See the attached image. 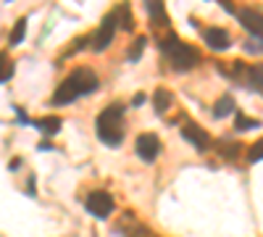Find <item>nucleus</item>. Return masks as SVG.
<instances>
[{
    "label": "nucleus",
    "mask_w": 263,
    "mask_h": 237,
    "mask_svg": "<svg viewBox=\"0 0 263 237\" xmlns=\"http://www.w3.org/2000/svg\"><path fill=\"white\" fill-rule=\"evenodd\" d=\"M98 87H100L98 74L92 69L79 66V69H74L69 77L58 84V90L53 93V103L55 105H69V103L79 100L82 95H92Z\"/></svg>",
    "instance_id": "1"
},
{
    "label": "nucleus",
    "mask_w": 263,
    "mask_h": 237,
    "mask_svg": "<svg viewBox=\"0 0 263 237\" xmlns=\"http://www.w3.org/2000/svg\"><path fill=\"white\" fill-rule=\"evenodd\" d=\"M182 137L190 142V145H195L197 150H205L208 145H211V137H208V132L200 126V124H195V121H187L184 126H182Z\"/></svg>",
    "instance_id": "9"
},
{
    "label": "nucleus",
    "mask_w": 263,
    "mask_h": 237,
    "mask_svg": "<svg viewBox=\"0 0 263 237\" xmlns=\"http://www.w3.org/2000/svg\"><path fill=\"white\" fill-rule=\"evenodd\" d=\"M135 150H137V156H140L142 161L153 163V161L158 158V153H161V140H158L156 135H153V132H145V135H140V137H137Z\"/></svg>",
    "instance_id": "7"
},
{
    "label": "nucleus",
    "mask_w": 263,
    "mask_h": 237,
    "mask_svg": "<svg viewBox=\"0 0 263 237\" xmlns=\"http://www.w3.org/2000/svg\"><path fill=\"white\" fill-rule=\"evenodd\" d=\"M258 126H260L258 119H250V116L237 111V119H234V129H237V132H248V129H258Z\"/></svg>",
    "instance_id": "17"
},
{
    "label": "nucleus",
    "mask_w": 263,
    "mask_h": 237,
    "mask_svg": "<svg viewBox=\"0 0 263 237\" xmlns=\"http://www.w3.org/2000/svg\"><path fill=\"white\" fill-rule=\"evenodd\" d=\"M98 140L105 142V145H121L124 140V105L121 103H114L98 116Z\"/></svg>",
    "instance_id": "2"
},
{
    "label": "nucleus",
    "mask_w": 263,
    "mask_h": 237,
    "mask_svg": "<svg viewBox=\"0 0 263 237\" xmlns=\"http://www.w3.org/2000/svg\"><path fill=\"white\" fill-rule=\"evenodd\" d=\"M248 161L250 163H258V161H263V137L248 150Z\"/></svg>",
    "instance_id": "20"
},
{
    "label": "nucleus",
    "mask_w": 263,
    "mask_h": 237,
    "mask_svg": "<svg viewBox=\"0 0 263 237\" xmlns=\"http://www.w3.org/2000/svg\"><path fill=\"white\" fill-rule=\"evenodd\" d=\"M161 50L168 56V63H171L174 71H190L200 63V53H197L192 45H187V42H182L179 37H174V34L161 42Z\"/></svg>",
    "instance_id": "3"
},
{
    "label": "nucleus",
    "mask_w": 263,
    "mask_h": 237,
    "mask_svg": "<svg viewBox=\"0 0 263 237\" xmlns=\"http://www.w3.org/2000/svg\"><path fill=\"white\" fill-rule=\"evenodd\" d=\"M237 19H239V24H242V27L253 34V40L263 42V13H260V11L239 8V11H237Z\"/></svg>",
    "instance_id": "6"
},
{
    "label": "nucleus",
    "mask_w": 263,
    "mask_h": 237,
    "mask_svg": "<svg viewBox=\"0 0 263 237\" xmlns=\"http://www.w3.org/2000/svg\"><path fill=\"white\" fill-rule=\"evenodd\" d=\"M11 77H13V63H11V58L6 53H0V84L8 82Z\"/></svg>",
    "instance_id": "18"
},
{
    "label": "nucleus",
    "mask_w": 263,
    "mask_h": 237,
    "mask_svg": "<svg viewBox=\"0 0 263 237\" xmlns=\"http://www.w3.org/2000/svg\"><path fill=\"white\" fill-rule=\"evenodd\" d=\"M145 11H147V16H153L156 21H161V24H168L166 6H163V3H158V0H150V3H145Z\"/></svg>",
    "instance_id": "15"
},
{
    "label": "nucleus",
    "mask_w": 263,
    "mask_h": 237,
    "mask_svg": "<svg viewBox=\"0 0 263 237\" xmlns=\"http://www.w3.org/2000/svg\"><path fill=\"white\" fill-rule=\"evenodd\" d=\"M84 206L87 211L92 213L95 219H105V216H111L114 213V198H111V192H103V190H92L90 195L84 198Z\"/></svg>",
    "instance_id": "4"
},
{
    "label": "nucleus",
    "mask_w": 263,
    "mask_h": 237,
    "mask_svg": "<svg viewBox=\"0 0 263 237\" xmlns=\"http://www.w3.org/2000/svg\"><path fill=\"white\" fill-rule=\"evenodd\" d=\"M37 129H40V132L42 135H55L58 132V129H61V119L58 116H42L40 121H37Z\"/></svg>",
    "instance_id": "14"
},
{
    "label": "nucleus",
    "mask_w": 263,
    "mask_h": 237,
    "mask_svg": "<svg viewBox=\"0 0 263 237\" xmlns=\"http://www.w3.org/2000/svg\"><path fill=\"white\" fill-rule=\"evenodd\" d=\"M84 45H90V37H77V40H74V45L69 48V53H66V56H74V53H79Z\"/></svg>",
    "instance_id": "21"
},
{
    "label": "nucleus",
    "mask_w": 263,
    "mask_h": 237,
    "mask_svg": "<svg viewBox=\"0 0 263 237\" xmlns=\"http://www.w3.org/2000/svg\"><path fill=\"white\" fill-rule=\"evenodd\" d=\"M234 114V98L232 95H221L216 103H213V116L216 119H227Z\"/></svg>",
    "instance_id": "12"
},
{
    "label": "nucleus",
    "mask_w": 263,
    "mask_h": 237,
    "mask_svg": "<svg viewBox=\"0 0 263 237\" xmlns=\"http://www.w3.org/2000/svg\"><path fill=\"white\" fill-rule=\"evenodd\" d=\"M205 42H208V48L211 50H227L229 48V32L227 29H221V27H211V29H205Z\"/></svg>",
    "instance_id": "10"
},
{
    "label": "nucleus",
    "mask_w": 263,
    "mask_h": 237,
    "mask_svg": "<svg viewBox=\"0 0 263 237\" xmlns=\"http://www.w3.org/2000/svg\"><path fill=\"white\" fill-rule=\"evenodd\" d=\"M171 103H174V98H171V93L166 87H158L156 93H153V108H156V114L163 116L171 108Z\"/></svg>",
    "instance_id": "11"
},
{
    "label": "nucleus",
    "mask_w": 263,
    "mask_h": 237,
    "mask_svg": "<svg viewBox=\"0 0 263 237\" xmlns=\"http://www.w3.org/2000/svg\"><path fill=\"white\" fill-rule=\"evenodd\" d=\"M234 77L245 79L253 90L263 93V63H258V66H242V63H234Z\"/></svg>",
    "instance_id": "8"
},
{
    "label": "nucleus",
    "mask_w": 263,
    "mask_h": 237,
    "mask_svg": "<svg viewBox=\"0 0 263 237\" xmlns=\"http://www.w3.org/2000/svg\"><path fill=\"white\" fill-rule=\"evenodd\" d=\"M114 34H116V19H114V13H108V16L103 19V24L98 27V32L90 37V45H92V50H95V53H103L108 45H111Z\"/></svg>",
    "instance_id": "5"
},
{
    "label": "nucleus",
    "mask_w": 263,
    "mask_h": 237,
    "mask_svg": "<svg viewBox=\"0 0 263 237\" xmlns=\"http://www.w3.org/2000/svg\"><path fill=\"white\" fill-rule=\"evenodd\" d=\"M142 103H145V95H142V93L132 98V105H142Z\"/></svg>",
    "instance_id": "23"
},
{
    "label": "nucleus",
    "mask_w": 263,
    "mask_h": 237,
    "mask_svg": "<svg viewBox=\"0 0 263 237\" xmlns=\"http://www.w3.org/2000/svg\"><path fill=\"white\" fill-rule=\"evenodd\" d=\"M24 37H27V19H18L16 24H13L11 37H8V45H11V48L21 45V40H24Z\"/></svg>",
    "instance_id": "16"
},
{
    "label": "nucleus",
    "mask_w": 263,
    "mask_h": 237,
    "mask_svg": "<svg viewBox=\"0 0 263 237\" xmlns=\"http://www.w3.org/2000/svg\"><path fill=\"white\" fill-rule=\"evenodd\" d=\"M245 48H248L250 53H263V42H258V40H250Z\"/></svg>",
    "instance_id": "22"
},
{
    "label": "nucleus",
    "mask_w": 263,
    "mask_h": 237,
    "mask_svg": "<svg viewBox=\"0 0 263 237\" xmlns=\"http://www.w3.org/2000/svg\"><path fill=\"white\" fill-rule=\"evenodd\" d=\"M145 45H147V37H137V40H135V45H132V50L126 53V58H129L132 63H137L140 56H142V50H145Z\"/></svg>",
    "instance_id": "19"
},
{
    "label": "nucleus",
    "mask_w": 263,
    "mask_h": 237,
    "mask_svg": "<svg viewBox=\"0 0 263 237\" xmlns=\"http://www.w3.org/2000/svg\"><path fill=\"white\" fill-rule=\"evenodd\" d=\"M114 19H116V27H121V29H132L135 27V19H132V11H129V6H116L114 11Z\"/></svg>",
    "instance_id": "13"
}]
</instances>
